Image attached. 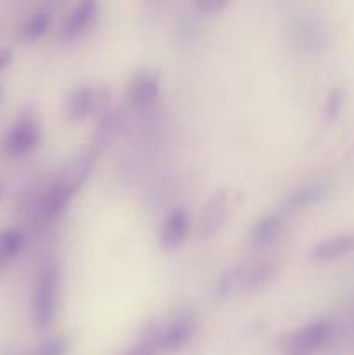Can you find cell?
<instances>
[{"instance_id":"11","label":"cell","mask_w":354,"mask_h":355,"mask_svg":"<svg viewBox=\"0 0 354 355\" xmlns=\"http://www.w3.org/2000/svg\"><path fill=\"white\" fill-rule=\"evenodd\" d=\"M354 252V231L335 234L319 241L311 250V260L314 262H330Z\"/></svg>"},{"instance_id":"6","label":"cell","mask_w":354,"mask_h":355,"mask_svg":"<svg viewBox=\"0 0 354 355\" xmlns=\"http://www.w3.org/2000/svg\"><path fill=\"white\" fill-rule=\"evenodd\" d=\"M196 333V319L191 314H183L174 319L155 338V347L163 352H177L193 340Z\"/></svg>"},{"instance_id":"1","label":"cell","mask_w":354,"mask_h":355,"mask_svg":"<svg viewBox=\"0 0 354 355\" xmlns=\"http://www.w3.org/2000/svg\"><path fill=\"white\" fill-rule=\"evenodd\" d=\"M89 162H80L78 166H73L65 175L58 177L51 184V187L45 191L37 207V214L42 220H52V218H56L65 210V207L69 203L75 191L82 184V179L89 172Z\"/></svg>"},{"instance_id":"13","label":"cell","mask_w":354,"mask_h":355,"mask_svg":"<svg viewBox=\"0 0 354 355\" xmlns=\"http://www.w3.org/2000/svg\"><path fill=\"white\" fill-rule=\"evenodd\" d=\"M281 225H283V218H281L280 214H269L260 217L252 227V231H250V246L257 250L266 248L267 245H271L278 238Z\"/></svg>"},{"instance_id":"2","label":"cell","mask_w":354,"mask_h":355,"mask_svg":"<svg viewBox=\"0 0 354 355\" xmlns=\"http://www.w3.org/2000/svg\"><path fill=\"white\" fill-rule=\"evenodd\" d=\"M59 300V272L54 263H47L40 270L35 283L31 314L38 329H47L52 324L58 311Z\"/></svg>"},{"instance_id":"17","label":"cell","mask_w":354,"mask_h":355,"mask_svg":"<svg viewBox=\"0 0 354 355\" xmlns=\"http://www.w3.org/2000/svg\"><path fill=\"white\" fill-rule=\"evenodd\" d=\"M66 352H68V340L58 336L42 343L31 355H65Z\"/></svg>"},{"instance_id":"10","label":"cell","mask_w":354,"mask_h":355,"mask_svg":"<svg viewBox=\"0 0 354 355\" xmlns=\"http://www.w3.org/2000/svg\"><path fill=\"white\" fill-rule=\"evenodd\" d=\"M189 229L191 220L187 211L183 208H176L163 224L162 232H160V243L165 250L179 248L189 236Z\"/></svg>"},{"instance_id":"16","label":"cell","mask_w":354,"mask_h":355,"mask_svg":"<svg viewBox=\"0 0 354 355\" xmlns=\"http://www.w3.org/2000/svg\"><path fill=\"white\" fill-rule=\"evenodd\" d=\"M49 26H51V16H49L47 10H38L35 12L26 23L21 26L19 37L24 42H35L38 38L44 37L47 33Z\"/></svg>"},{"instance_id":"20","label":"cell","mask_w":354,"mask_h":355,"mask_svg":"<svg viewBox=\"0 0 354 355\" xmlns=\"http://www.w3.org/2000/svg\"><path fill=\"white\" fill-rule=\"evenodd\" d=\"M10 61H12V52L9 49H0V71L7 68Z\"/></svg>"},{"instance_id":"3","label":"cell","mask_w":354,"mask_h":355,"mask_svg":"<svg viewBox=\"0 0 354 355\" xmlns=\"http://www.w3.org/2000/svg\"><path fill=\"white\" fill-rule=\"evenodd\" d=\"M273 262H257L252 266H236L226 270L219 279V295L229 297L236 291H257L266 288L276 277Z\"/></svg>"},{"instance_id":"15","label":"cell","mask_w":354,"mask_h":355,"mask_svg":"<svg viewBox=\"0 0 354 355\" xmlns=\"http://www.w3.org/2000/svg\"><path fill=\"white\" fill-rule=\"evenodd\" d=\"M24 248V234L17 229L0 232V269L12 262Z\"/></svg>"},{"instance_id":"19","label":"cell","mask_w":354,"mask_h":355,"mask_svg":"<svg viewBox=\"0 0 354 355\" xmlns=\"http://www.w3.org/2000/svg\"><path fill=\"white\" fill-rule=\"evenodd\" d=\"M224 6V2H217V0H200L196 2L198 9L205 10V12H212V10H217Z\"/></svg>"},{"instance_id":"14","label":"cell","mask_w":354,"mask_h":355,"mask_svg":"<svg viewBox=\"0 0 354 355\" xmlns=\"http://www.w3.org/2000/svg\"><path fill=\"white\" fill-rule=\"evenodd\" d=\"M330 194V187L328 184L325 182H312L307 184V186H302L298 187L297 191L288 196L287 205L290 208H307L312 207V205H318L325 200L326 196Z\"/></svg>"},{"instance_id":"9","label":"cell","mask_w":354,"mask_h":355,"mask_svg":"<svg viewBox=\"0 0 354 355\" xmlns=\"http://www.w3.org/2000/svg\"><path fill=\"white\" fill-rule=\"evenodd\" d=\"M97 12H99V6H97V2H94V0H85V2L78 3V6L73 7L69 16L65 19L59 35H61L62 38H66V40L80 37V35L85 33V31L89 30L90 24L96 21Z\"/></svg>"},{"instance_id":"22","label":"cell","mask_w":354,"mask_h":355,"mask_svg":"<svg viewBox=\"0 0 354 355\" xmlns=\"http://www.w3.org/2000/svg\"><path fill=\"white\" fill-rule=\"evenodd\" d=\"M0 194H2V189H0Z\"/></svg>"},{"instance_id":"8","label":"cell","mask_w":354,"mask_h":355,"mask_svg":"<svg viewBox=\"0 0 354 355\" xmlns=\"http://www.w3.org/2000/svg\"><path fill=\"white\" fill-rule=\"evenodd\" d=\"M160 94V80L151 71H139L132 76L127 87V99L134 107H146Z\"/></svg>"},{"instance_id":"4","label":"cell","mask_w":354,"mask_h":355,"mask_svg":"<svg viewBox=\"0 0 354 355\" xmlns=\"http://www.w3.org/2000/svg\"><path fill=\"white\" fill-rule=\"evenodd\" d=\"M40 142V125L33 111H23L6 135L3 148L9 156L21 158Z\"/></svg>"},{"instance_id":"12","label":"cell","mask_w":354,"mask_h":355,"mask_svg":"<svg viewBox=\"0 0 354 355\" xmlns=\"http://www.w3.org/2000/svg\"><path fill=\"white\" fill-rule=\"evenodd\" d=\"M97 90L90 85H80L68 94L65 103V113L68 120L80 121L96 110Z\"/></svg>"},{"instance_id":"21","label":"cell","mask_w":354,"mask_h":355,"mask_svg":"<svg viewBox=\"0 0 354 355\" xmlns=\"http://www.w3.org/2000/svg\"><path fill=\"white\" fill-rule=\"evenodd\" d=\"M0 99H2V87H0Z\"/></svg>"},{"instance_id":"7","label":"cell","mask_w":354,"mask_h":355,"mask_svg":"<svg viewBox=\"0 0 354 355\" xmlns=\"http://www.w3.org/2000/svg\"><path fill=\"white\" fill-rule=\"evenodd\" d=\"M229 214V198L224 191H219L214 194V198L208 200L201 210L200 222H198V234L201 239L212 238L217 234L219 229L224 225L226 218Z\"/></svg>"},{"instance_id":"5","label":"cell","mask_w":354,"mask_h":355,"mask_svg":"<svg viewBox=\"0 0 354 355\" xmlns=\"http://www.w3.org/2000/svg\"><path fill=\"white\" fill-rule=\"evenodd\" d=\"M330 333H332V326L325 319L309 322V324L297 329L292 335V338L287 343V350L292 355H305L314 352V350L321 349L325 345L326 340L330 338Z\"/></svg>"},{"instance_id":"18","label":"cell","mask_w":354,"mask_h":355,"mask_svg":"<svg viewBox=\"0 0 354 355\" xmlns=\"http://www.w3.org/2000/svg\"><path fill=\"white\" fill-rule=\"evenodd\" d=\"M342 104H344V92L340 89H335L332 94L328 96V101H326V116L333 118L339 114V111L342 110Z\"/></svg>"}]
</instances>
